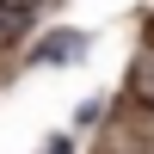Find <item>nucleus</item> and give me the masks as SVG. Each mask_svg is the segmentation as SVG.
<instances>
[{
	"mask_svg": "<svg viewBox=\"0 0 154 154\" xmlns=\"http://www.w3.org/2000/svg\"><path fill=\"white\" fill-rule=\"evenodd\" d=\"M86 56V31H49V37H37V49H31V62H80Z\"/></svg>",
	"mask_w": 154,
	"mask_h": 154,
	"instance_id": "obj_1",
	"label": "nucleus"
},
{
	"mask_svg": "<svg viewBox=\"0 0 154 154\" xmlns=\"http://www.w3.org/2000/svg\"><path fill=\"white\" fill-rule=\"evenodd\" d=\"M0 6H6V12H12V19H19V12H31V6H37V0H0Z\"/></svg>",
	"mask_w": 154,
	"mask_h": 154,
	"instance_id": "obj_5",
	"label": "nucleus"
},
{
	"mask_svg": "<svg viewBox=\"0 0 154 154\" xmlns=\"http://www.w3.org/2000/svg\"><path fill=\"white\" fill-rule=\"evenodd\" d=\"M37 154H74V142H68V136H49V142L37 148Z\"/></svg>",
	"mask_w": 154,
	"mask_h": 154,
	"instance_id": "obj_4",
	"label": "nucleus"
},
{
	"mask_svg": "<svg viewBox=\"0 0 154 154\" xmlns=\"http://www.w3.org/2000/svg\"><path fill=\"white\" fill-rule=\"evenodd\" d=\"M130 93L142 99V105L154 111V43L142 49V56H136V68H130Z\"/></svg>",
	"mask_w": 154,
	"mask_h": 154,
	"instance_id": "obj_2",
	"label": "nucleus"
},
{
	"mask_svg": "<svg viewBox=\"0 0 154 154\" xmlns=\"http://www.w3.org/2000/svg\"><path fill=\"white\" fill-rule=\"evenodd\" d=\"M99 111H105V99H80V105H74V123H80V130H86V123H93Z\"/></svg>",
	"mask_w": 154,
	"mask_h": 154,
	"instance_id": "obj_3",
	"label": "nucleus"
}]
</instances>
